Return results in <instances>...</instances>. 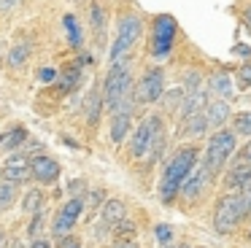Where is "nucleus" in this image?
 Listing matches in <instances>:
<instances>
[{
    "label": "nucleus",
    "instance_id": "nucleus-1",
    "mask_svg": "<svg viewBox=\"0 0 251 248\" xmlns=\"http://www.w3.org/2000/svg\"><path fill=\"white\" fill-rule=\"evenodd\" d=\"M132 59H119V62H111L108 73L103 81V102L108 108L111 116H119L127 113L130 116L132 108H135V84H132V73H130Z\"/></svg>",
    "mask_w": 251,
    "mask_h": 248
},
{
    "label": "nucleus",
    "instance_id": "nucleus-2",
    "mask_svg": "<svg viewBox=\"0 0 251 248\" xmlns=\"http://www.w3.org/2000/svg\"><path fill=\"white\" fill-rule=\"evenodd\" d=\"M197 154H200L197 146H181L168 159L162 175H159V199H162V205H176V199L181 197V186H184L186 175L195 170Z\"/></svg>",
    "mask_w": 251,
    "mask_h": 248
},
{
    "label": "nucleus",
    "instance_id": "nucleus-3",
    "mask_svg": "<svg viewBox=\"0 0 251 248\" xmlns=\"http://www.w3.org/2000/svg\"><path fill=\"white\" fill-rule=\"evenodd\" d=\"M243 219H249V194L243 189L222 194L213 208V229L219 235H229L243 224Z\"/></svg>",
    "mask_w": 251,
    "mask_h": 248
},
{
    "label": "nucleus",
    "instance_id": "nucleus-4",
    "mask_svg": "<svg viewBox=\"0 0 251 248\" xmlns=\"http://www.w3.org/2000/svg\"><path fill=\"white\" fill-rule=\"evenodd\" d=\"M235 149H238V135H235L232 129L222 127V129H216V132L211 135V140H208V146H205V156H202V165L208 167L211 178L222 175L224 165L232 159Z\"/></svg>",
    "mask_w": 251,
    "mask_h": 248
},
{
    "label": "nucleus",
    "instance_id": "nucleus-5",
    "mask_svg": "<svg viewBox=\"0 0 251 248\" xmlns=\"http://www.w3.org/2000/svg\"><path fill=\"white\" fill-rule=\"evenodd\" d=\"M143 32V22L138 14H125L116 25V38L114 46H111V62H119V59H127L132 51V46L138 43Z\"/></svg>",
    "mask_w": 251,
    "mask_h": 248
},
{
    "label": "nucleus",
    "instance_id": "nucleus-6",
    "mask_svg": "<svg viewBox=\"0 0 251 248\" xmlns=\"http://www.w3.org/2000/svg\"><path fill=\"white\" fill-rule=\"evenodd\" d=\"M176 35H178V25L170 14H159L151 27V57L165 59L176 46Z\"/></svg>",
    "mask_w": 251,
    "mask_h": 248
},
{
    "label": "nucleus",
    "instance_id": "nucleus-7",
    "mask_svg": "<svg viewBox=\"0 0 251 248\" xmlns=\"http://www.w3.org/2000/svg\"><path fill=\"white\" fill-rule=\"evenodd\" d=\"M162 129H165L162 127V119H159L157 113H151V116L143 119V122L135 127L132 138H130V156H132V159H143V156L151 151L154 138H157Z\"/></svg>",
    "mask_w": 251,
    "mask_h": 248
},
{
    "label": "nucleus",
    "instance_id": "nucleus-8",
    "mask_svg": "<svg viewBox=\"0 0 251 248\" xmlns=\"http://www.w3.org/2000/svg\"><path fill=\"white\" fill-rule=\"evenodd\" d=\"M165 97V70L159 65L146 68L141 75V81L135 84V100L138 102H157Z\"/></svg>",
    "mask_w": 251,
    "mask_h": 248
},
{
    "label": "nucleus",
    "instance_id": "nucleus-9",
    "mask_svg": "<svg viewBox=\"0 0 251 248\" xmlns=\"http://www.w3.org/2000/svg\"><path fill=\"white\" fill-rule=\"evenodd\" d=\"M84 210H87V199H84V197H71V199H68V202L57 210L54 221H51V232H54V237L71 235Z\"/></svg>",
    "mask_w": 251,
    "mask_h": 248
},
{
    "label": "nucleus",
    "instance_id": "nucleus-10",
    "mask_svg": "<svg viewBox=\"0 0 251 248\" xmlns=\"http://www.w3.org/2000/svg\"><path fill=\"white\" fill-rule=\"evenodd\" d=\"M27 178H33V173H30L27 154H22V151L11 154L6 162H3V167H0V181H6V183L19 186V183H25Z\"/></svg>",
    "mask_w": 251,
    "mask_h": 248
},
{
    "label": "nucleus",
    "instance_id": "nucleus-11",
    "mask_svg": "<svg viewBox=\"0 0 251 248\" xmlns=\"http://www.w3.org/2000/svg\"><path fill=\"white\" fill-rule=\"evenodd\" d=\"M213 178H211V173H208V167L202 165H195V170L186 175V181H184V186H181V199H186V202H195V199H200L202 197V192H205V186L211 183Z\"/></svg>",
    "mask_w": 251,
    "mask_h": 248
},
{
    "label": "nucleus",
    "instance_id": "nucleus-12",
    "mask_svg": "<svg viewBox=\"0 0 251 248\" xmlns=\"http://www.w3.org/2000/svg\"><path fill=\"white\" fill-rule=\"evenodd\" d=\"M30 173H33V178L38 183H57L60 181V175H62V170H60V162L57 159H51V156H46V154H35L33 159H30Z\"/></svg>",
    "mask_w": 251,
    "mask_h": 248
},
{
    "label": "nucleus",
    "instance_id": "nucleus-13",
    "mask_svg": "<svg viewBox=\"0 0 251 248\" xmlns=\"http://www.w3.org/2000/svg\"><path fill=\"white\" fill-rule=\"evenodd\" d=\"M125 219H127V205L122 202V199H116V197L105 199L103 210H100V224L108 226V229L114 232V229H116V226H119Z\"/></svg>",
    "mask_w": 251,
    "mask_h": 248
},
{
    "label": "nucleus",
    "instance_id": "nucleus-14",
    "mask_svg": "<svg viewBox=\"0 0 251 248\" xmlns=\"http://www.w3.org/2000/svg\"><path fill=\"white\" fill-rule=\"evenodd\" d=\"M208 92H213V95H216V100H229V97L235 95L229 73H224V70L211 73V78H208Z\"/></svg>",
    "mask_w": 251,
    "mask_h": 248
},
{
    "label": "nucleus",
    "instance_id": "nucleus-15",
    "mask_svg": "<svg viewBox=\"0 0 251 248\" xmlns=\"http://www.w3.org/2000/svg\"><path fill=\"white\" fill-rule=\"evenodd\" d=\"M208 129V119H205V111L195 113V116H186V119H178V135L181 138H197Z\"/></svg>",
    "mask_w": 251,
    "mask_h": 248
},
{
    "label": "nucleus",
    "instance_id": "nucleus-16",
    "mask_svg": "<svg viewBox=\"0 0 251 248\" xmlns=\"http://www.w3.org/2000/svg\"><path fill=\"white\" fill-rule=\"evenodd\" d=\"M205 119H208V127L222 129L224 122L229 119V102L227 100H211L205 108Z\"/></svg>",
    "mask_w": 251,
    "mask_h": 248
},
{
    "label": "nucleus",
    "instance_id": "nucleus-17",
    "mask_svg": "<svg viewBox=\"0 0 251 248\" xmlns=\"http://www.w3.org/2000/svg\"><path fill=\"white\" fill-rule=\"evenodd\" d=\"M251 183V165H243V162H238V165L232 167V170L224 175V186L227 189H243Z\"/></svg>",
    "mask_w": 251,
    "mask_h": 248
},
{
    "label": "nucleus",
    "instance_id": "nucleus-18",
    "mask_svg": "<svg viewBox=\"0 0 251 248\" xmlns=\"http://www.w3.org/2000/svg\"><path fill=\"white\" fill-rule=\"evenodd\" d=\"M132 132V119L127 113H119V116H111V143L119 146L127 135Z\"/></svg>",
    "mask_w": 251,
    "mask_h": 248
},
{
    "label": "nucleus",
    "instance_id": "nucleus-19",
    "mask_svg": "<svg viewBox=\"0 0 251 248\" xmlns=\"http://www.w3.org/2000/svg\"><path fill=\"white\" fill-rule=\"evenodd\" d=\"M103 105H105V102H103V89H92V92H89V97H87V124H89V127L98 124Z\"/></svg>",
    "mask_w": 251,
    "mask_h": 248
},
{
    "label": "nucleus",
    "instance_id": "nucleus-20",
    "mask_svg": "<svg viewBox=\"0 0 251 248\" xmlns=\"http://www.w3.org/2000/svg\"><path fill=\"white\" fill-rule=\"evenodd\" d=\"M44 202H46V194L41 192V189H30V192L25 194V199H22V208H25V213L35 216V213L44 210Z\"/></svg>",
    "mask_w": 251,
    "mask_h": 248
},
{
    "label": "nucleus",
    "instance_id": "nucleus-21",
    "mask_svg": "<svg viewBox=\"0 0 251 248\" xmlns=\"http://www.w3.org/2000/svg\"><path fill=\"white\" fill-rule=\"evenodd\" d=\"M27 127H22V124H19V127H14V129H8L6 132V140H3V149L6 151H17L19 146L25 143V140H27Z\"/></svg>",
    "mask_w": 251,
    "mask_h": 248
},
{
    "label": "nucleus",
    "instance_id": "nucleus-22",
    "mask_svg": "<svg viewBox=\"0 0 251 248\" xmlns=\"http://www.w3.org/2000/svg\"><path fill=\"white\" fill-rule=\"evenodd\" d=\"M78 81H81V65H68V70L60 75V89L71 92L78 86Z\"/></svg>",
    "mask_w": 251,
    "mask_h": 248
},
{
    "label": "nucleus",
    "instance_id": "nucleus-23",
    "mask_svg": "<svg viewBox=\"0 0 251 248\" xmlns=\"http://www.w3.org/2000/svg\"><path fill=\"white\" fill-rule=\"evenodd\" d=\"M232 132L243 135V138H251V111H240L232 116Z\"/></svg>",
    "mask_w": 251,
    "mask_h": 248
},
{
    "label": "nucleus",
    "instance_id": "nucleus-24",
    "mask_svg": "<svg viewBox=\"0 0 251 248\" xmlns=\"http://www.w3.org/2000/svg\"><path fill=\"white\" fill-rule=\"evenodd\" d=\"M62 22H65V32H68V41H71L73 49H81V30H78V22L73 14H65L62 16Z\"/></svg>",
    "mask_w": 251,
    "mask_h": 248
},
{
    "label": "nucleus",
    "instance_id": "nucleus-25",
    "mask_svg": "<svg viewBox=\"0 0 251 248\" xmlns=\"http://www.w3.org/2000/svg\"><path fill=\"white\" fill-rule=\"evenodd\" d=\"M30 57V43H17V46H11V51H8V65L11 68H22L25 62H27Z\"/></svg>",
    "mask_w": 251,
    "mask_h": 248
},
{
    "label": "nucleus",
    "instance_id": "nucleus-26",
    "mask_svg": "<svg viewBox=\"0 0 251 248\" xmlns=\"http://www.w3.org/2000/svg\"><path fill=\"white\" fill-rule=\"evenodd\" d=\"M17 189L14 183H6V181H0V213L3 210H8L14 202H17Z\"/></svg>",
    "mask_w": 251,
    "mask_h": 248
},
{
    "label": "nucleus",
    "instance_id": "nucleus-27",
    "mask_svg": "<svg viewBox=\"0 0 251 248\" xmlns=\"http://www.w3.org/2000/svg\"><path fill=\"white\" fill-rule=\"evenodd\" d=\"M154 240H157L162 248L173 246V240H176V229H173L170 224H157V226H154Z\"/></svg>",
    "mask_w": 251,
    "mask_h": 248
},
{
    "label": "nucleus",
    "instance_id": "nucleus-28",
    "mask_svg": "<svg viewBox=\"0 0 251 248\" xmlns=\"http://www.w3.org/2000/svg\"><path fill=\"white\" fill-rule=\"evenodd\" d=\"M89 22H92V30L98 32V35L105 30V11L100 8L98 3H92V5H89Z\"/></svg>",
    "mask_w": 251,
    "mask_h": 248
},
{
    "label": "nucleus",
    "instance_id": "nucleus-29",
    "mask_svg": "<svg viewBox=\"0 0 251 248\" xmlns=\"http://www.w3.org/2000/svg\"><path fill=\"white\" fill-rule=\"evenodd\" d=\"M44 219H46V213L41 210V213H35V216H33V221H30L27 235L33 237V240H35V237H41V229H44Z\"/></svg>",
    "mask_w": 251,
    "mask_h": 248
},
{
    "label": "nucleus",
    "instance_id": "nucleus-30",
    "mask_svg": "<svg viewBox=\"0 0 251 248\" xmlns=\"http://www.w3.org/2000/svg\"><path fill=\"white\" fill-rule=\"evenodd\" d=\"M105 192H103V189H92V192H89L87 194V197H84V199H87V208L89 210H95V208H100V205H105Z\"/></svg>",
    "mask_w": 251,
    "mask_h": 248
},
{
    "label": "nucleus",
    "instance_id": "nucleus-31",
    "mask_svg": "<svg viewBox=\"0 0 251 248\" xmlns=\"http://www.w3.org/2000/svg\"><path fill=\"white\" fill-rule=\"evenodd\" d=\"M238 84H240V89L251 86V62H246L243 68L238 70Z\"/></svg>",
    "mask_w": 251,
    "mask_h": 248
},
{
    "label": "nucleus",
    "instance_id": "nucleus-32",
    "mask_svg": "<svg viewBox=\"0 0 251 248\" xmlns=\"http://www.w3.org/2000/svg\"><path fill=\"white\" fill-rule=\"evenodd\" d=\"M68 189H71V197H87V194H84V192H87V181H81V178L73 181Z\"/></svg>",
    "mask_w": 251,
    "mask_h": 248
},
{
    "label": "nucleus",
    "instance_id": "nucleus-33",
    "mask_svg": "<svg viewBox=\"0 0 251 248\" xmlns=\"http://www.w3.org/2000/svg\"><path fill=\"white\" fill-rule=\"evenodd\" d=\"M76 246H78V237H76V235L57 237V248H76Z\"/></svg>",
    "mask_w": 251,
    "mask_h": 248
},
{
    "label": "nucleus",
    "instance_id": "nucleus-34",
    "mask_svg": "<svg viewBox=\"0 0 251 248\" xmlns=\"http://www.w3.org/2000/svg\"><path fill=\"white\" fill-rule=\"evenodd\" d=\"M57 75H60V73H57V68H41V70H38V78L44 81V84H49V81H54Z\"/></svg>",
    "mask_w": 251,
    "mask_h": 248
},
{
    "label": "nucleus",
    "instance_id": "nucleus-35",
    "mask_svg": "<svg viewBox=\"0 0 251 248\" xmlns=\"http://www.w3.org/2000/svg\"><path fill=\"white\" fill-rule=\"evenodd\" d=\"M238 162H243V165H251V140L243 146V149H240V159H238Z\"/></svg>",
    "mask_w": 251,
    "mask_h": 248
},
{
    "label": "nucleus",
    "instance_id": "nucleus-36",
    "mask_svg": "<svg viewBox=\"0 0 251 248\" xmlns=\"http://www.w3.org/2000/svg\"><path fill=\"white\" fill-rule=\"evenodd\" d=\"M27 248H51V243L46 240V237H35V240H30Z\"/></svg>",
    "mask_w": 251,
    "mask_h": 248
},
{
    "label": "nucleus",
    "instance_id": "nucleus-37",
    "mask_svg": "<svg viewBox=\"0 0 251 248\" xmlns=\"http://www.w3.org/2000/svg\"><path fill=\"white\" fill-rule=\"evenodd\" d=\"M114 248H141V246H138V243L130 237V240H116V243H114Z\"/></svg>",
    "mask_w": 251,
    "mask_h": 248
},
{
    "label": "nucleus",
    "instance_id": "nucleus-38",
    "mask_svg": "<svg viewBox=\"0 0 251 248\" xmlns=\"http://www.w3.org/2000/svg\"><path fill=\"white\" fill-rule=\"evenodd\" d=\"M14 5H19V0H0V11H8Z\"/></svg>",
    "mask_w": 251,
    "mask_h": 248
},
{
    "label": "nucleus",
    "instance_id": "nucleus-39",
    "mask_svg": "<svg viewBox=\"0 0 251 248\" xmlns=\"http://www.w3.org/2000/svg\"><path fill=\"white\" fill-rule=\"evenodd\" d=\"M8 246V237H6V232L0 229V248H6Z\"/></svg>",
    "mask_w": 251,
    "mask_h": 248
},
{
    "label": "nucleus",
    "instance_id": "nucleus-40",
    "mask_svg": "<svg viewBox=\"0 0 251 248\" xmlns=\"http://www.w3.org/2000/svg\"><path fill=\"white\" fill-rule=\"evenodd\" d=\"M235 54H251L249 46H235Z\"/></svg>",
    "mask_w": 251,
    "mask_h": 248
},
{
    "label": "nucleus",
    "instance_id": "nucleus-41",
    "mask_svg": "<svg viewBox=\"0 0 251 248\" xmlns=\"http://www.w3.org/2000/svg\"><path fill=\"white\" fill-rule=\"evenodd\" d=\"M243 19H246V25L251 27V8H246V11H243Z\"/></svg>",
    "mask_w": 251,
    "mask_h": 248
},
{
    "label": "nucleus",
    "instance_id": "nucleus-42",
    "mask_svg": "<svg viewBox=\"0 0 251 248\" xmlns=\"http://www.w3.org/2000/svg\"><path fill=\"white\" fill-rule=\"evenodd\" d=\"M168 248H189V246H176V243H173V246H168Z\"/></svg>",
    "mask_w": 251,
    "mask_h": 248
},
{
    "label": "nucleus",
    "instance_id": "nucleus-43",
    "mask_svg": "<svg viewBox=\"0 0 251 248\" xmlns=\"http://www.w3.org/2000/svg\"><path fill=\"white\" fill-rule=\"evenodd\" d=\"M249 240H251V226H249Z\"/></svg>",
    "mask_w": 251,
    "mask_h": 248
},
{
    "label": "nucleus",
    "instance_id": "nucleus-44",
    "mask_svg": "<svg viewBox=\"0 0 251 248\" xmlns=\"http://www.w3.org/2000/svg\"><path fill=\"white\" fill-rule=\"evenodd\" d=\"M76 248H81V246H76Z\"/></svg>",
    "mask_w": 251,
    "mask_h": 248
}]
</instances>
